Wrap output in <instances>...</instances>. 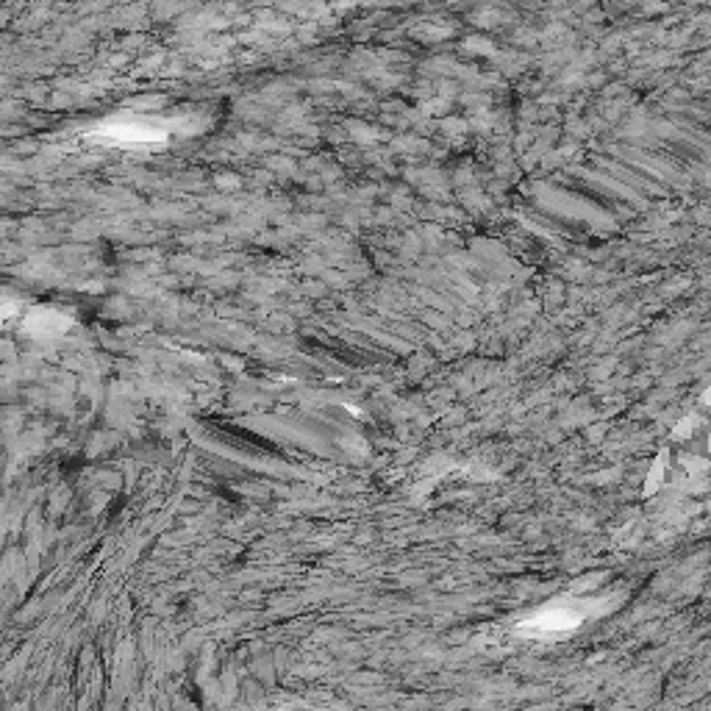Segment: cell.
Returning <instances> with one entry per match:
<instances>
[{"instance_id":"6da1fadb","label":"cell","mask_w":711,"mask_h":711,"mask_svg":"<svg viewBox=\"0 0 711 711\" xmlns=\"http://www.w3.org/2000/svg\"><path fill=\"white\" fill-rule=\"evenodd\" d=\"M95 139L100 142H109V145H148L162 139V128L145 123V120H134V123H112L106 125L103 131L95 134Z\"/></svg>"}]
</instances>
